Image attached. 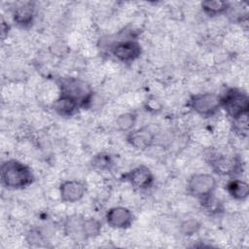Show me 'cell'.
I'll list each match as a JSON object with an SVG mask.
<instances>
[{
  "label": "cell",
  "mask_w": 249,
  "mask_h": 249,
  "mask_svg": "<svg viewBox=\"0 0 249 249\" xmlns=\"http://www.w3.org/2000/svg\"><path fill=\"white\" fill-rule=\"evenodd\" d=\"M113 56L122 62H132L141 54V46L135 40H124L111 47Z\"/></svg>",
  "instance_id": "8992f818"
},
{
  "label": "cell",
  "mask_w": 249,
  "mask_h": 249,
  "mask_svg": "<svg viewBox=\"0 0 249 249\" xmlns=\"http://www.w3.org/2000/svg\"><path fill=\"white\" fill-rule=\"evenodd\" d=\"M83 221L84 218L78 215L69 217L64 224L65 233L73 240H84L86 239L83 232Z\"/></svg>",
  "instance_id": "5bb4252c"
},
{
  "label": "cell",
  "mask_w": 249,
  "mask_h": 249,
  "mask_svg": "<svg viewBox=\"0 0 249 249\" xmlns=\"http://www.w3.org/2000/svg\"><path fill=\"white\" fill-rule=\"evenodd\" d=\"M105 219L111 228L124 230L131 226L133 222V214L124 206H115L107 211Z\"/></svg>",
  "instance_id": "ba28073f"
},
{
  "label": "cell",
  "mask_w": 249,
  "mask_h": 249,
  "mask_svg": "<svg viewBox=\"0 0 249 249\" xmlns=\"http://www.w3.org/2000/svg\"><path fill=\"white\" fill-rule=\"evenodd\" d=\"M60 94L69 96L76 100L80 106L89 103L92 97L90 87L86 81L78 78H67L59 85Z\"/></svg>",
  "instance_id": "3957f363"
},
{
  "label": "cell",
  "mask_w": 249,
  "mask_h": 249,
  "mask_svg": "<svg viewBox=\"0 0 249 249\" xmlns=\"http://www.w3.org/2000/svg\"><path fill=\"white\" fill-rule=\"evenodd\" d=\"M91 164L95 169L98 170H107L112 166V159L110 155L106 153H99L95 155L91 160Z\"/></svg>",
  "instance_id": "d6986e66"
},
{
  "label": "cell",
  "mask_w": 249,
  "mask_h": 249,
  "mask_svg": "<svg viewBox=\"0 0 249 249\" xmlns=\"http://www.w3.org/2000/svg\"><path fill=\"white\" fill-rule=\"evenodd\" d=\"M200 6L203 13L209 17H218L230 9L228 2L220 0H206L201 2Z\"/></svg>",
  "instance_id": "2e32d148"
},
{
  "label": "cell",
  "mask_w": 249,
  "mask_h": 249,
  "mask_svg": "<svg viewBox=\"0 0 249 249\" xmlns=\"http://www.w3.org/2000/svg\"><path fill=\"white\" fill-rule=\"evenodd\" d=\"M83 232L86 239L93 238L101 232V224L94 218H84Z\"/></svg>",
  "instance_id": "e0dca14e"
},
{
  "label": "cell",
  "mask_w": 249,
  "mask_h": 249,
  "mask_svg": "<svg viewBox=\"0 0 249 249\" xmlns=\"http://www.w3.org/2000/svg\"><path fill=\"white\" fill-rule=\"evenodd\" d=\"M190 107L200 116H213L221 107L220 96L213 92L196 93L190 99Z\"/></svg>",
  "instance_id": "5b68a950"
},
{
  "label": "cell",
  "mask_w": 249,
  "mask_h": 249,
  "mask_svg": "<svg viewBox=\"0 0 249 249\" xmlns=\"http://www.w3.org/2000/svg\"><path fill=\"white\" fill-rule=\"evenodd\" d=\"M1 181L8 189L20 190L28 187L34 180L32 169L25 163L15 160H7L1 165Z\"/></svg>",
  "instance_id": "6da1fadb"
},
{
  "label": "cell",
  "mask_w": 249,
  "mask_h": 249,
  "mask_svg": "<svg viewBox=\"0 0 249 249\" xmlns=\"http://www.w3.org/2000/svg\"><path fill=\"white\" fill-rule=\"evenodd\" d=\"M153 139L154 135L147 127L136 129L129 132L127 135L128 143L136 149H145L149 147L153 142Z\"/></svg>",
  "instance_id": "4fadbf2b"
},
{
  "label": "cell",
  "mask_w": 249,
  "mask_h": 249,
  "mask_svg": "<svg viewBox=\"0 0 249 249\" xmlns=\"http://www.w3.org/2000/svg\"><path fill=\"white\" fill-rule=\"evenodd\" d=\"M86 184L80 180H66L58 188L59 197L66 203H74L81 200L86 195Z\"/></svg>",
  "instance_id": "52a82bcc"
},
{
  "label": "cell",
  "mask_w": 249,
  "mask_h": 249,
  "mask_svg": "<svg viewBox=\"0 0 249 249\" xmlns=\"http://www.w3.org/2000/svg\"><path fill=\"white\" fill-rule=\"evenodd\" d=\"M199 229V224L197 221L194 219H189L184 221L180 225V231L185 235H192L196 233Z\"/></svg>",
  "instance_id": "ffe728a7"
},
{
  "label": "cell",
  "mask_w": 249,
  "mask_h": 249,
  "mask_svg": "<svg viewBox=\"0 0 249 249\" xmlns=\"http://www.w3.org/2000/svg\"><path fill=\"white\" fill-rule=\"evenodd\" d=\"M124 180L138 189L150 187L154 181V176L150 168L146 165H138L124 174Z\"/></svg>",
  "instance_id": "30bf717a"
},
{
  "label": "cell",
  "mask_w": 249,
  "mask_h": 249,
  "mask_svg": "<svg viewBox=\"0 0 249 249\" xmlns=\"http://www.w3.org/2000/svg\"><path fill=\"white\" fill-rule=\"evenodd\" d=\"M229 195L235 200H245L249 195V186L247 182L240 179H233L227 185Z\"/></svg>",
  "instance_id": "9a60e30c"
},
{
  "label": "cell",
  "mask_w": 249,
  "mask_h": 249,
  "mask_svg": "<svg viewBox=\"0 0 249 249\" xmlns=\"http://www.w3.org/2000/svg\"><path fill=\"white\" fill-rule=\"evenodd\" d=\"M137 120V116L135 113L132 112H126L119 115L116 120L117 126L122 131H127L131 129Z\"/></svg>",
  "instance_id": "ac0fdd59"
},
{
  "label": "cell",
  "mask_w": 249,
  "mask_h": 249,
  "mask_svg": "<svg viewBox=\"0 0 249 249\" xmlns=\"http://www.w3.org/2000/svg\"><path fill=\"white\" fill-rule=\"evenodd\" d=\"M80 104L73 98L59 94L53 102V109L61 117H71L77 113Z\"/></svg>",
  "instance_id": "8fae6325"
},
{
  "label": "cell",
  "mask_w": 249,
  "mask_h": 249,
  "mask_svg": "<svg viewBox=\"0 0 249 249\" xmlns=\"http://www.w3.org/2000/svg\"><path fill=\"white\" fill-rule=\"evenodd\" d=\"M213 170L221 175L234 174L240 165V161L233 157H229L223 154L214 153L209 156L208 160Z\"/></svg>",
  "instance_id": "9c48e42d"
},
{
  "label": "cell",
  "mask_w": 249,
  "mask_h": 249,
  "mask_svg": "<svg viewBox=\"0 0 249 249\" xmlns=\"http://www.w3.org/2000/svg\"><path fill=\"white\" fill-rule=\"evenodd\" d=\"M216 179L209 173H195L187 182V191L195 197L204 199L213 195L216 189Z\"/></svg>",
  "instance_id": "277c9868"
},
{
  "label": "cell",
  "mask_w": 249,
  "mask_h": 249,
  "mask_svg": "<svg viewBox=\"0 0 249 249\" xmlns=\"http://www.w3.org/2000/svg\"><path fill=\"white\" fill-rule=\"evenodd\" d=\"M220 101L221 107L233 120L248 115L249 98L247 93L239 89H229L220 96Z\"/></svg>",
  "instance_id": "7a4b0ae2"
},
{
  "label": "cell",
  "mask_w": 249,
  "mask_h": 249,
  "mask_svg": "<svg viewBox=\"0 0 249 249\" xmlns=\"http://www.w3.org/2000/svg\"><path fill=\"white\" fill-rule=\"evenodd\" d=\"M34 6L30 2H25L15 8L13 18L15 22L20 27H28L34 20Z\"/></svg>",
  "instance_id": "7c38bea8"
}]
</instances>
